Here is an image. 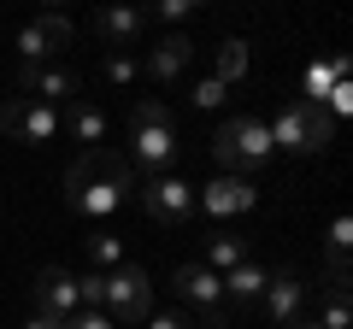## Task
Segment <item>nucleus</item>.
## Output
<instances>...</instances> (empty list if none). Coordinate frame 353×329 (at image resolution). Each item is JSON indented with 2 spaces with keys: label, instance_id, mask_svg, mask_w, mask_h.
<instances>
[{
  "label": "nucleus",
  "instance_id": "nucleus-8",
  "mask_svg": "<svg viewBox=\"0 0 353 329\" xmlns=\"http://www.w3.org/2000/svg\"><path fill=\"white\" fill-rule=\"evenodd\" d=\"M0 129L12 141H30V147H48V141L65 136V118L59 106H41V100H24V94H12V100L0 106Z\"/></svg>",
  "mask_w": 353,
  "mask_h": 329
},
{
  "label": "nucleus",
  "instance_id": "nucleus-19",
  "mask_svg": "<svg viewBox=\"0 0 353 329\" xmlns=\"http://www.w3.org/2000/svg\"><path fill=\"white\" fill-rule=\"evenodd\" d=\"M347 253H353V217L341 212L336 224H330V235H324V259H330V282H353V270H347Z\"/></svg>",
  "mask_w": 353,
  "mask_h": 329
},
{
  "label": "nucleus",
  "instance_id": "nucleus-21",
  "mask_svg": "<svg viewBox=\"0 0 353 329\" xmlns=\"http://www.w3.org/2000/svg\"><path fill=\"white\" fill-rule=\"evenodd\" d=\"M124 259H130V253H124V241H118V229H106V224L88 229V265L101 270V277H106V270H118Z\"/></svg>",
  "mask_w": 353,
  "mask_h": 329
},
{
  "label": "nucleus",
  "instance_id": "nucleus-1",
  "mask_svg": "<svg viewBox=\"0 0 353 329\" xmlns=\"http://www.w3.org/2000/svg\"><path fill=\"white\" fill-rule=\"evenodd\" d=\"M130 189H136V171H130V159L112 153V147L77 153V159L65 164V206H71L77 217H88V224H106V217L130 200Z\"/></svg>",
  "mask_w": 353,
  "mask_h": 329
},
{
  "label": "nucleus",
  "instance_id": "nucleus-17",
  "mask_svg": "<svg viewBox=\"0 0 353 329\" xmlns=\"http://www.w3.org/2000/svg\"><path fill=\"white\" fill-rule=\"evenodd\" d=\"M59 118H65V129H71L77 141H88L83 153H94V147L106 141V129H112V124H106V112H101L94 100H71V106H59Z\"/></svg>",
  "mask_w": 353,
  "mask_h": 329
},
{
  "label": "nucleus",
  "instance_id": "nucleus-13",
  "mask_svg": "<svg viewBox=\"0 0 353 329\" xmlns=\"http://www.w3.org/2000/svg\"><path fill=\"white\" fill-rule=\"evenodd\" d=\"M30 300H36V312H48V317H71V312H83L77 306V277L71 270H59V265H48V270H36V282H30Z\"/></svg>",
  "mask_w": 353,
  "mask_h": 329
},
{
  "label": "nucleus",
  "instance_id": "nucleus-5",
  "mask_svg": "<svg viewBox=\"0 0 353 329\" xmlns=\"http://www.w3.org/2000/svg\"><path fill=\"white\" fill-rule=\"evenodd\" d=\"M171 288H176V300L189 306V317L201 329H224L230 323V306H224V282L212 277V270L201 265V259H189V265H176L171 270Z\"/></svg>",
  "mask_w": 353,
  "mask_h": 329
},
{
  "label": "nucleus",
  "instance_id": "nucleus-16",
  "mask_svg": "<svg viewBox=\"0 0 353 329\" xmlns=\"http://www.w3.org/2000/svg\"><path fill=\"white\" fill-rule=\"evenodd\" d=\"M141 24H148V18H141L136 6H106V12H94V36H101L112 53H124L130 41L141 36Z\"/></svg>",
  "mask_w": 353,
  "mask_h": 329
},
{
  "label": "nucleus",
  "instance_id": "nucleus-11",
  "mask_svg": "<svg viewBox=\"0 0 353 329\" xmlns=\"http://www.w3.org/2000/svg\"><path fill=\"white\" fill-rule=\"evenodd\" d=\"M65 47H71V18L65 12H41L36 24L18 30V59L24 65H48L53 53H65Z\"/></svg>",
  "mask_w": 353,
  "mask_h": 329
},
{
  "label": "nucleus",
  "instance_id": "nucleus-6",
  "mask_svg": "<svg viewBox=\"0 0 353 329\" xmlns=\"http://www.w3.org/2000/svg\"><path fill=\"white\" fill-rule=\"evenodd\" d=\"M101 312L112 317V323H148V312H153V282H148V270L141 265H118V270H106L101 277Z\"/></svg>",
  "mask_w": 353,
  "mask_h": 329
},
{
  "label": "nucleus",
  "instance_id": "nucleus-23",
  "mask_svg": "<svg viewBox=\"0 0 353 329\" xmlns=\"http://www.w3.org/2000/svg\"><path fill=\"white\" fill-rule=\"evenodd\" d=\"M218 83H224V89H230V83H241V76H248V41H236V36H230L224 41V47H218Z\"/></svg>",
  "mask_w": 353,
  "mask_h": 329
},
{
  "label": "nucleus",
  "instance_id": "nucleus-22",
  "mask_svg": "<svg viewBox=\"0 0 353 329\" xmlns=\"http://www.w3.org/2000/svg\"><path fill=\"white\" fill-rule=\"evenodd\" d=\"M136 76H141L136 53H106V59H101V83H106V89H130Z\"/></svg>",
  "mask_w": 353,
  "mask_h": 329
},
{
  "label": "nucleus",
  "instance_id": "nucleus-15",
  "mask_svg": "<svg viewBox=\"0 0 353 329\" xmlns=\"http://www.w3.org/2000/svg\"><path fill=\"white\" fill-rule=\"evenodd\" d=\"M224 306H236V312H248V306H259V294H265V282H271V270L259 265V259H241L236 270H224Z\"/></svg>",
  "mask_w": 353,
  "mask_h": 329
},
{
  "label": "nucleus",
  "instance_id": "nucleus-27",
  "mask_svg": "<svg viewBox=\"0 0 353 329\" xmlns=\"http://www.w3.org/2000/svg\"><path fill=\"white\" fill-rule=\"evenodd\" d=\"M148 329H194L183 312H148Z\"/></svg>",
  "mask_w": 353,
  "mask_h": 329
},
{
  "label": "nucleus",
  "instance_id": "nucleus-20",
  "mask_svg": "<svg viewBox=\"0 0 353 329\" xmlns=\"http://www.w3.org/2000/svg\"><path fill=\"white\" fill-rule=\"evenodd\" d=\"M241 259H253V253H248V235H230V229H224V235H206V259H201V265L212 270V277L236 270Z\"/></svg>",
  "mask_w": 353,
  "mask_h": 329
},
{
  "label": "nucleus",
  "instance_id": "nucleus-28",
  "mask_svg": "<svg viewBox=\"0 0 353 329\" xmlns=\"http://www.w3.org/2000/svg\"><path fill=\"white\" fill-rule=\"evenodd\" d=\"M24 329H59V317H48V312H30V317H24Z\"/></svg>",
  "mask_w": 353,
  "mask_h": 329
},
{
  "label": "nucleus",
  "instance_id": "nucleus-9",
  "mask_svg": "<svg viewBox=\"0 0 353 329\" xmlns=\"http://www.w3.org/2000/svg\"><path fill=\"white\" fill-rule=\"evenodd\" d=\"M18 94L41 106H71L83 100V76L71 65H18Z\"/></svg>",
  "mask_w": 353,
  "mask_h": 329
},
{
  "label": "nucleus",
  "instance_id": "nucleus-29",
  "mask_svg": "<svg viewBox=\"0 0 353 329\" xmlns=\"http://www.w3.org/2000/svg\"><path fill=\"white\" fill-rule=\"evenodd\" d=\"M294 329H324V323H318V317H301V323H294Z\"/></svg>",
  "mask_w": 353,
  "mask_h": 329
},
{
  "label": "nucleus",
  "instance_id": "nucleus-26",
  "mask_svg": "<svg viewBox=\"0 0 353 329\" xmlns=\"http://www.w3.org/2000/svg\"><path fill=\"white\" fill-rule=\"evenodd\" d=\"M189 12H194V0H159L153 6V18H165V24H183Z\"/></svg>",
  "mask_w": 353,
  "mask_h": 329
},
{
  "label": "nucleus",
  "instance_id": "nucleus-4",
  "mask_svg": "<svg viewBox=\"0 0 353 329\" xmlns=\"http://www.w3.org/2000/svg\"><path fill=\"white\" fill-rule=\"evenodd\" d=\"M265 129H271V153H318V147H330V136H336V118H330L324 106L289 100Z\"/></svg>",
  "mask_w": 353,
  "mask_h": 329
},
{
  "label": "nucleus",
  "instance_id": "nucleus-10",
  "mask_svg": "<svg viewBox=\"0 0 353 329\" xmlns=\"http://www.w3.org/2000/svg\"><path fill=\"white\" fill-rule=\"evenodd\" d=\"M259 306H265V317H271V329H294L306 317V306H312V288H306L301 270H271Z\"/></svg>",
  "mask_w": 353,
  "mask_h": 329
},
{
  "label": "nucleus",
  "instance_id": "nucleus-18",
  "mask_svg": "<svg viewBox=\"0 0 353 329\" xmlns=\"http://www.w3.org/2000/svg\"><path fill=\"white\" fill-rule=\"evenodd\" d=\"M336 83H347V59H341V53H336V59H324V65H306V76H301V100H306V106H324Z\"/></svg>",
  "mask_w": 353,
  "mask_h": 329
},
{
  "label": "nucleus",
  "instance_id": "nucleus-24",
  "mask_svg": "<svg viewBox=\"0 0 353 329\" xmlns=\"http://www.w3.org/2000/svg\"><path fill=\"white\" fill-rule=\"evenodd\" d=\"M224 83H218V76H206V83H194V89H189V100L194 106H201V112H218V106H224Z\"/></svg>",
  "mask_w": 353,
  "mask_h": 329
},
{
  "label": "nucleus",
  "instance_id": "nucleus-7",
  "mask_svg": "<svg viewBox=\"0 0 353 329\" xmlns=\"http://www.w3.org/2000/svg\"><path fill=\"white\" fill-rule=\"evenodd\" d=\"M141 206H148L153 224L165 229H194L201 224V206H194V182H183L176 171H165V177L141 182Z\"/></svg>",
  "mask_w": 353,
  "mask_h": 329
},
{
  "label": "nucleus",
  "instance_id": "nucleus-25",
  "mask_svg": "<svg viewBox=\"0 0 353 329\" xmlns=\"http://www.w3.org/2000/svg\"><path fill=\"white\" fill-rule=\"evenodd\" d=\"M59 329H118V323H112L106 312H71V317H65Z\"/></svg>",
  "mask_w": 353,
  "mask_h": 329
},
{
  "label": "nucleus",
  "instance_id": "nucleus-3",
  "mask_svg": "<svg viewBox=\"0 0 353 329\" xmlns=\"http://www.w3.org/2000/svg\"><path fill=\"white\" fill-rule=\"evenodd\" d=\"M265 159H271V129H265L259 118L236 112V118H224V124H218V136H212V164H218V177H253Z\"/></svg>",
  "mask_w": 353,
  "mask_h": 329
},
{
  "label": "nucleus",
  "instance_id": "nucleus-12",
  "mask_svg": "<svg viewBox=\"0 0 353 329\" xmlns=\"http://www.w3.org/2000/svg\"><path fill=\"white\" fill-rule=\"evenodd\" d=\"M253 200H259V189H253V177H212L206 189H194V206H201L206 217H241L253 212Z\"/></svg>",
  "mask_w": 353,
  "mask_h": 329
},
{
  "label": "nucleus",
  "instance_id": "nucleus-14",
  "mask_svg": "<svg viewBox=\"0 0 353 329\" xmlns=\"http://www.w3.org/2000/svg\"><path fill=\"white\" fill-rule=\"evenodd\" d=\"M189 59H194V41H189V36H176V30H171V36H159V41L148 47V59H141V71H148L153 83H159V89H171L176 76L189 71Z\"/></svg>",
  "mask_w": 353,
  "mask_h": 329
},
{
  "label": "nucleus",
  "instance_id": "nucleus-2",
  "mask_svg": "<svg viewBox=\"0 0 353 329\" xmlns=\"http://www.w3.org/2000/svg\"><path fill=\"white\" fill-rule=\"evenodd\" d=\"M176 164V124H171V106L165 100H136L130 112V171L141 177H165Z\"/></svg>",
  "mask_w": 353,
  "mask_h": 329
}]
</instances>
